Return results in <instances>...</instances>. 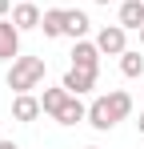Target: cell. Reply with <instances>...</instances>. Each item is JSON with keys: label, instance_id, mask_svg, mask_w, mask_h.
<instances>
[{"label": "cell", "instance_id": "21", "mask_svg": "<svg viewBox=\"0 0 144 149\" xmlns=\"http://www.w3.org/2000/svg\"><path fill=\"white\" fill-rule=\"evenodd\" d=\"M88 149H96V145H88Z\"/></svg>", "mask_w": 144, "mask_h": 149}, {"label": "cell", "instance_id": "10", "mask_svg": "<svg viewBox=\"0 0 144 149\" xmlns=\"http://www.w3.org/2000/svg\"><path fill=\"white\" fill-rule=\"evenodd\" d=\"M88 28H92L88 12H80V8H68V20H64V36H72V40H84V36H88Z\"/></svg>", "mask_w": 144, "mask_h": 149}, {"label": "cell", "instance_id": "22", "mask_svg": "<svg viewBox=\"0 0 144 149\" xmlns=\"http://www.w3.org/2000/svg\"><path fill=\"white\" fill-rule=\"evenodd\" d=\"M140 93H144V89H140Z\"/></svg>", "mask_w": 144, "mask_h": 149}, {"label": "cell", "instance_id": "9", "mask_svg": "<svg viewBox=\"0 0 144 149\" xmlns=\"http://www.w3.org/2000/svg\"><path fill=\"white\" fill-rule=\"evenodd\" d=\"M120 24L128 32H140L144 28V0H120Z\"/></svg>", "mask_w": 144, "mask_h": 149}, {"label": "cell", "instance_id": "12", "mask_svg": "<svg viewBox=\"0 0 144 149\" xmlns=\"http://www.w3.org/2000/svg\"><path fill=\"white\" fill-rule=\"evenodd\" d=\"M56 121H60V125H76V121H88V105H84L80 97H68V101H64V109L56 113Z\"/></svg>", "mask_w": 144, "mask_h": 149}, {"label": "cell", "instance_id": "4", "mask_svg": "<svg viewBox=\"0 0 144 149\" xmlns=\"http://www.w3.org/2000/svg\"><path fill=\"white\" fill-rule=\"evenodd\" d=\"M60 85L68 89L72 97H84V93H92V89H96V69H76V65H72Z\"/></svg>", "mask_w": 144, "mask_h": 149}, {"label": "cell", "instance_id": "8", "mask_svg": "<svg viewBox=\"0 0 144 149\" xmlns=\"http://www.w3.org/2000/svg\"><path fill=\"white\" fill-rule=\"evenodd\" d=\"M40 20H44V12H40L32 0H24V4H16V8H12V24L20 28V32H32V28H40Z\"/></svg>", "mask_w": 144, "mask_h": 149}, {"label": "cell", "instance_id": "7", "mask_svg": "<svg viewBox=\"0 0 144 149\" xmlns=\"http://www.w3.org/2000/svg\"><path fill=\"white\" fill-rule=\"evenodd\" d=\"M100 56L104 52L96 49V40H72V65L76 69H96L100 73Z\"/></svg>", "mask_w": 144, "mask_h": 149}, {"label": "cell", "instance_id": "19", "mask_svg": "<svg viewBox=\"0 0 144 149\" xmlns=\"http://www.w3.org/2000/svg\"><path fill=\"white\" fill-rule=\"evenodd\" d=\"M92 4H116V0H92Z\"/></svg>", "mask_w": 144, "mask_h": 149}, {"label": "cell", "instance_id": "17", "mask_svg": "<svg viewBox=\"0 0 144 149\" xmlns=\"http://www.w3.org/2000/svg\"><path fill=\"white\" fill-rule=\"evenodd\" d=\"M0 149H20V145H16V141H0Z\"/></svg>", "mask_w": 144, "mask_h": 149}, {"label": "cell", "instance_id": "1", "mask_svg": "<svg viewBox=\"0 0 144 149\" xmlns=\"http://www.w3.org/2000/svg\"><path fill=\"white\" fill-rule=\"evenodd\" d=\"M40 81H44V61L40 56H16L12 61V69H8V89L12 93H32V89H40Z\"/></svg>", "mask_w": 144, "mask_h": 149}, {"label": "cell", "instance_id": "6", "mask_svg": "<svg viewBox=\"0 0 144 149\" xmlns=\"http://www.w3.org/2000/svg\"><path fill=\"white\" fill-rule=\"evenodd\" d=\"M20 28L12 24V16H4L0 20V61H16L20 56Z\"/></svg>", "mask_w": 144, "mask_h": 149}, {"label": "cell", "instance_id": "15", "mask_svg": "<svg viewBox=\"0 0 144 149\" xmlns=\"http://www.w3.org/2000/svg\"><path fill=\"white\" fill-rule=\"evenodd\" d=\"M108 105H112V113H116V121H124V117L132 113V97H128L124 89H112V93H108Z\"/></svg>", "mask_w": 144, "mask_h": 149}, {"label": "cell", "instance_id": "13", "mask_svg": "<svg viewBox=\"0 0 144 149\" xmlns=\"http://www.w3.org/2000/svg\"><path fill=\"white\" fill-rule=\"evenodd\" d=\"M68 97H72L68 89H64V85H56V89H44V93H40V105H44L48 117H56V113L64 109V101H68Z\"/></svg>", "mask_w": 144, "mask_h": 149}, {"label": "cell", "instance_id": "2", "mask_svg": "<svg viewBox=\"0 0 144 149\" xmlns=\"http://www.w3.org/2000/svg\"><path fill=\"white\" fill-rule=\"evenodd\" d=\"M96 49L104 52V56H120V52L128 49V28L120 24V20L116 24H104L100 32H96Z\"/></svg>", "mask_w": 144, "mask_h": 149}, {"label": "cell", "instance_id": "14", "mask_svg": "<svg viewBox=\"0 0 144 149\" xmlns=\"http://www.w3.org/2000/svg\"><path fill=\"white\" fill-rule=\"evenodd\" d=\"M120 73H124V77H144V56H140V49H124V52H120Z\"/></svg>", "mask_w": 144, "mask_h": 149}, {"label": "cell", "instance_id": "5", "mask_svg": "<svg viewBox=\"0 0 144 149\" xmlns=\"http://www.w3.org/2000/svg\"><path fill=\"white\" fill-rule=\"evenodd\" d=\"M88 125H92L96 133H108V129H116V113H112V105H108V97H96L92 105H88Z\"/></svg>", "mask_w": 144, "mask_h": 149}, {"label": "cell", "instance_id": "11", "mask_svg": "<svg viewBox=\"0 0 144 149\" xmlns=\"http://www.w3.org/2000/svg\"><path fill=\"white\" fill-rule=\"evenodd\" d=\"M64 20H68V8H48V12H44L40 28H44V36H48V40L64 36Z\"/></svg>", "mask_w": 144, "mask_h": 149}, {"label": "cell", "instance_id": "20", "mask_svg": "<svg viewBox=\"0 0 144 149\" xmlns=\"http://www.w3.org/2000/svg\"><path fill=\"white\" fill-rule=\"evenodd\" d=\"M140 45H144V28H140Z\"/></svg>", "mask_w": 144, "mask_h": 149}, {"label": "cell", "instance_id": "3", "mask_svg": "<svg viewBox=\"0 0 144 149\" xmlns=\"http://www.w3.org/2000/svg\"><path fill=\"white\" fill-rule=\"evenodd\" d=\"M40 113H44V105H40L36 93H16V97H12V117H16L20 125H32Z\"/></svg>", "mask_w": 144, "mask_h": 149}, {"label": "cell", "instance_id": "16", "mask_svg": "<svg viewBox=\"0 0 144 149\" xmlns=\"http://www.w3.org/2000/svg\"><path fill=\"white\" fill-rule=\"evenodd\" d=\"M4 16H12V0H0V20Z\"/></svg>", "mask_w": 144, "mask_h": 149}, {"label": "cell", "instance_id": "18", "mask_svg": "<svg viewBox=\"0 0 144 149\" xmlns=\"http://www.w3.org/2000/svg\"><path fill=\"white\" fill-rule=\"evenodd\" d=\"M136 129H140V137H144V113H140V121H136Z\"/></svg>", "mask_w": 144, "mask_h": 149}]
</instances>
